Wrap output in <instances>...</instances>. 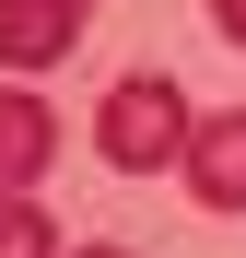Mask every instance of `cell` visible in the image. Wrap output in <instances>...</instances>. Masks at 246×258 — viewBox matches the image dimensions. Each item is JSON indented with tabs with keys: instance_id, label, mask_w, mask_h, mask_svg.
<instances>
[{
	"instance_id": "obj_5",
	"label": "cell",
	"mask_w": 246,
	"mask_h": 258,
	"mask_svg": "<svg viewBox=\"0 0 246 258\" xmlns=\"http://www.w3.org/2000/svg\"><path fill=\"white\" fill-rule=\"evenodd\" d=\"M0 258H59V223L35 200H0Z\"/></svg>"
},
{
	"instance_id": "obj_1",
	"label": "cell",
	"mask_w": 246,
	"mask_h": 258,
	"mask_svg": "<svg viewBox=\"0 0 246 258\" xmlns=\"http://www.w3.org/2000/svg\"><path fill=\"white\" fill-rule=\"evenodd\" d=\"M188 94H176V82H164V71H129V82H117V94L94 106V153L117 164V176H164V164H188Z\"/></svg>"
},
{
	"instance_id": "obj_2",
	"label": "cell",
	"mask_w": 246,
	"mask_h": 258,
	"mask_svg": "<svg viewBox=\"0 0 246 258\" xmlns=\"http://www.w3.org/2000/svg\"><path fill=\"white\" fill-rule=\"evenodd\" d=\"M188 200L199 211H246V106H199V129H188Z\"/></svg>"
},
{
	"instance_id": "obj_3",
	"label": "cell",
	"mask_w": 246,
	"mask_h": 258,
	"mask_svg": "<svg viewBox=\"0 0 246 258\" xmlns=\"http://www.w3.org/2000/svg\"><path fill=\"white\" fill-rule=\"evenodd\" d=\"M82 12L94 0H0V71H47L82 47Z\"/></svg>"
},
{
	"instance_id": "obj_7",
	"label": "cell",
	"mask_w": 246,
	"mask_h": 258,
	"mask_svg": "<svg viewBox=\"0 0 246 258\" xmlns=\"http://www.w3.org/2000/svg\"><path fill=\"white\" fill-rule=\"evenodd\" d=\"M82 258H129V246H82Z\"/></svg>"
},
{
	"instance_id": "obj_4",
	"label": "cell",
	"mask_w": 246,
	"mask_h": 258,
	"mask_svg": "<svg viewBox=\"0 0 246 258\" xmlns=\"http://www.w3.org/2000/svg\"><path fill=\"white\" fill-rule=\"evenodd\" d=\"M47 153H59V117L24 94V82H0V200H24L35 176H47Z\"/></svg>"
},
{
	"instance_id": "obj_6",
	"label": "cell",
	"mask_w": 246,
	"mask_h": 258,
	"mask_svg": "<svg viewBox=\"0 0 246 258\" xmlns=\"http://www.w3.org/2000/svg\"><path fill=\"white\" fill-rule=\"evenodd\" d=\"M211 24H223V35H234V47H246V0H211Z\"/></svg>"
}]
</instances>
